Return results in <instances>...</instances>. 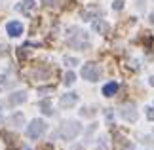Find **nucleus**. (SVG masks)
I'll use <instances>...</instances> for the list:
<instances>
[{
  "instance_id": "nucleus-1",
  "label": "nucleus",
  "mask_w": 154,
  "mask_h": 150,
  "mask_svg": "<svg viewBox=\"0 0 154 150\" xmlns=\"http://www.w3.org/2000/svg\"><path fill=\"white\" fill-rule=\"evenodd\" d=\"M67 44L76 50H88L90 47V36L86 31H82L78 27H70L67 31Z\"/></svg>"
},
{
  "instance_id": "nucleus-2",
  "label": "nucleus",
  "mask_w": 154,
  "mask_h": 150,
  "mask_svg": "<svg viewBox=\"0 0 154 150\" xmlns=\"http://www.w3.org/2000/svg\"><path fill=\"white\" fill-rule=\"evenodd\" d=\"M80 131H82V125L76 120H69V122H63V125L59 127V135L65 141H72V139H76V135Z\"/></svg>"
},
{
  "instance_id": "nucleus-3",
  "label": "nucleus",
  "mask_w": 154,
  "mask_h": 150,
  "mask_svg": "<svg viewBox=\"0 0 154 150\" xmlns=\"http://www.w3.org/2000/svg\"><path fill=\"white\" fill-rule=\"evenodd\" d=\"M44 131H46V122L44 120H32L31 125L27 127V137L29 139H40V137L44 135Z\"/></svg>"
},
{
  "instance_id": "nucleus-4",
  "label": "nucleus",
  "mask_w": 154,
  "mask_h": 150,
  "mask_svg": "<svg viewBox=\"0 0 154 150\" xmlns=\"http://www.w3.org/2000/svg\"><path fill=\"white\" fill-rule=\"evenodd\" d=\"M99 74H101V70H99V65H95V63H86L82 67V78L88 82H97Z\"/></svg>"
},
{
  "instance_id": "nucleus-5",
  "label": "nucleus",
  "mask_w": 154,
  "mask_h": 150,
  "mask_svg": "<svg viewBox=\"0 0 154 150\" xmlns=\"http://www.w3.org/2000/svg\"><path fill=\"white\" fill-rule=\"evenodd\" d=\"M120 116L126 120V122H137V106H135L133 103L122 105L120 106Z\"/></svg>"
},
{
  "instance_id": "nucleus-6",
  "label": "nucleus",
  "mask_w": 154,
  "mask_h": 150,
  "mask_svg": "<svg viewBox=\"0 0 154 150\" xmlns=\"http://www.w3.org/2000/svg\"><path fill=\"white\" fill-rule=\"evenodd\" d=\"M99 15H101V8H99L97 4H90V6H86V8L82 10V19H86V21L97 19Z\"/></svg>"
},
{
  "instance_id": "nucleus-7",
  "label": "nucleus",
  "mask_w": 154,
  "mask_h": 150,
  "mask_svg": "<svg viewBox=\"0 0 154 150\" xmlns=\"http://www.w3.org/2000/svg\"><path fill=\"white\" fill-rule=\"evenodd\" d=\"M78 103V95L76 93H65L61 95V99H59V106L61 109H70V106H74Z\"/></svg>"
},
{
  "instance_id": "nucleus-8",
  "label": "nucleus",
  "mask_w": 154,
  "mask_h": 150,
  "mask_svg": "<svg viewBox=\"0 0 154 150\" xmlns=\"http://www.w3.org/2000/svg\"><path fill=\"white\" fill-rule=\"evenodd\" d=\"M6 32H8L11 38H17V36L23 34V25L19 21H10L8 25H6Z\"/></svg>"
},
{
  "instance_id": "nucleus-9",
  "label": "nucleus",
  "mask_w": 154,
  "mask_h": 150,
  "mask_svg": "<svg viewBox=\"0 0 154 150\" xmlns=\"http://www.w3.org/2000/svg\"><path fill=\"white\" fill-rule=\"evenodd\" d=\"M15 8H17V11H21V14L31 15V14H32V10L36 8V4H34V0H21V2L17 4Z\"/></svg>"
},
{
  "instance_id": "nucleus-10",
  "label": "nucleus",
  "mask_w": 154,
  "mask_h": 150,
  "mask_svg": "<svg viewBox=\"0 0 154 150\" xmlns=\"http://www.w3.org/2000/svg\"><path fill=\"white\" fill-rule=\"evenodd\" d=\"M25 101H27V93H25V91H17V93H11V95H10L8 105H10V106H17V105L25 103Z\"/></svg>"
},
{
  "instance_id": "nucleus-11",
  "label": "nucleus",
  "mask_w": 154,
  "mask_h": 150,
  "mask_svg": "<svg viewBox=\"0 0 154 150\" xmlns=\"http://www.w3.org/2000/svg\"><path fill=\"white\" fill-rule=\"evenodd\" d=\"M116 91H118V84L116 82H109V84L103 86V95L105 97H112V95H116Z\"/></svg>"
},
{
  "instance_id": "nucleus-12",
  "label": "nucleus",
  "mask_w": 154,
  "mask_h": 150,
  "mask_svg": "<svg viewBox=\"0 0 154 150\" xmlns=\"http://www.w3.org/2000/svg\"><path fill=\"white\" fill-rule=\"evenodd\" d=\"M91 29H93L95 32H99V34H105L106 31H109V25H106L103 19H95V21L91 23Z\"/></svg>"
},
{
  "instance_id": "nucleus-13",
  "label": "nucleus",
  "mask_w": 154,
  "mask_h": 150,
  "mask_svg": "<svg viewBox=\"0 0 154 150\" xmlns=\"http://www.w3.org/2000/svg\"><path fill=\"white\" fill-rule=\"evenodd\" d=\"M74 80H76V74L72 72V70H69V72L65 74V86H72Z\"/></svg>"
},
{
  "instance_id": "nucleus-14",
  "label": "nucleus",
  "mask_w": 154,
  "mask_h": 150,
  "mask_svg": "<svg viewBox=\"0 0 154 150\" xmlns=\"http://www.w3.org/2000/svg\"><path fill=\"white\" fill-rule=\"evenodd\" d=\"M23 122H25L23 114H14V116H11V124H15V127H19V125H23Z\"/></svg>"
},
{
  "instance_id": "nucleus-15",
  "label": "nucleus",
  "mask_w": 154,
  "mask_h": 150,
  "mask_svg": "<svg viewBox=\"0 0 154 150\" xmlns=\"http://www.w3.org/2000/svg\"><path fill=\"white\" fill-rule=\"evenodd\" d=\"M40 106H42V112H44V114H48V116H51V114H53L50 101H42V103H40Z\"/></svg>"
},
{
  "instance_id": "nucleus-16",
  "label": "nucleus",
  "mask_w": 154,
  "mask_h": 150,
  "mask_svg": "<svg viewBox=\"0 0 154 150\" xmlns=\"http://www.w3.org/2000/svg\"><path fill=\"white\" fill-rule=\"evenodd\" d=\"M65 63H67L69 67H74V65H78V59L76 57H65Z\"/></svg>"
},
{
  "instance_id": "nucleus-17",
  "label": "nucleus",
  "mask_w": 154,
  "mask_h": 150,
  "mask_svg": "<svg viewBox=\"0 0 154 150\" xmlns=\"http://www.w3.org/2000/svg\"><path fill=\"white\" fill-rule=\"evenodd\" d=\"M124 8V0H114L112 2V10H122Z\"/></svg>"
},
{
  "instance_id": "nucleus-18",
  "label": "nucleus",
  "mask_w": 154,
  "mask_h": 150,
  "mask_svg": "<svg viewBox=\"0 0 154 150\" xmlns=\"http://www.w3.org/2000/svg\"><path fill=\"white\" fill-rule=\"evenodd\" d=\"M146 118H149V120H154V105L146 109Z\"/></svg>"
},
{
  "instance_id": "nucleus-19",
  "label": "nucleus",
  "mask_w": 154,
  "mask_h": 150,
  "mask_svg": "<svg viewBox=\"0 0 154 150\" xmlns=\"http://www.w3.org/2000/svg\"><path fill=\"white\" fill-rule=\"evenodd\" d=\"M135 2H137V8H139V10H143V8H145V6H143V4H145V0H135Z\"/></svg>"
},
{
  "instance_id": "nucleus-20",
  "label": "nucleus",
  "mask_w": 154,
  "mask_h": 150,
  "mask_svg": "<svg viewBox=\"0 0 154 150\" xmlns=\"http://www.w3.org/2000/svg\"><path fill=\"white\" fill-rule=\"evenodd\" d=\"M150 86H154V76H150Z\"/></svg>"
},
{
  "instance_id": "nucleus-21",
  "label": "nucleus",
  "mask_w": 154,
  "mask_h": 150,
  "mask_svg": "<svg viewBox=\"0 0 154 150\" xmlns=\"http://www.w3.org/2000/svg\"><path fill=\"white\" fill-rule=\"evenodd\" d=\"M42 2H44V4H51V0H42Z\"/></svg>"
},
{
  "instance_id": "nucleus-22",
  "label": "nucleus",
  "mask_w": 154,
  "mask_h": 150,
  "mask_svg": "<svg viewBox=\"0 0 154 150\" xmlns=\"http://www.w3.org/2000/svg\"><path fill=\"white\" fill-rule=\"evenodd\" d=\"M150 23H154V14H152V15H150Z\"/></svg>"
},
{
  "instance_id": "nucleus-23",
  "label": "nucleus",
  "mask_w": 154,
  "mask_h": 150,
  "mask_svg": "<svg viewBox=\"0 0 154 150\" xmlns=\"http://www.w3.org/2000/svg\"><path fill=\"white\" fill-rule=\"evenodd\" d=\"M23 150H31V148H27V146H25V148H23Z\"/></svg>"
},
{
  "instance_id": "nucleus-24",
  "label": "nucleus",
  "mask_w": 154,
  "mask_h": 150,
  "mask_svg": "<svg viewBox=\"0 0 154 150\" xmlns=\"http://www.w3.org/2000/svg\"><path fill=\"white\" fill-rule=\"evenodd\" d=\"M0 122H2V116H0Z\"/></svg>"
}]
</instances>
